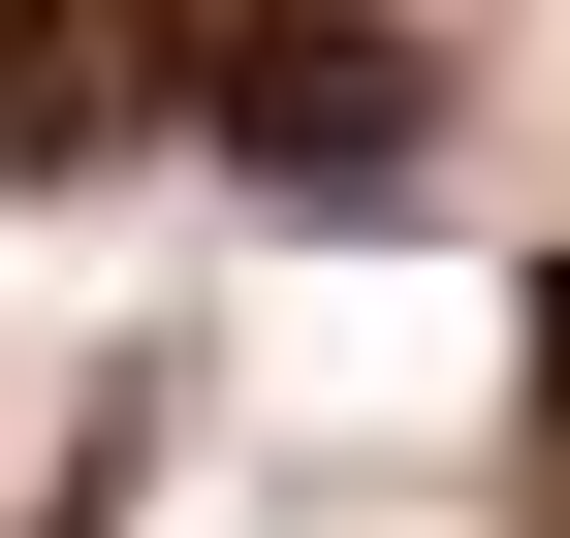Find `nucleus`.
Wrapping results in <instances>:
<instances>
[{
  "label": "nucleus",
  "mask_w": 570,
  "mask_h": 538,
  "mask_svg": "<svg viewBox=\"0 0 570 538\" xmlns=\"http://www.w3.org/2000/svg\"><path fill=\"white\" fill-rule=\"evenodd\" d=\"M159 127L254 159L285 222H348V190L444 159V32H412V0H159Z\"/></svg>",
  "instance_id": "obj_1"
},
{
  "label": "nucleus",
  "mask_w": 570,
  "mask_h": 538,
  "mask_svg": "<svg viewBox=\"0 0 570 538\" xmlns=\"http://www.w3.org/2000/svg\"><path fill=\"white\" fill-rule=\"evenodd\" d=\"M127 127H159V0H0V190L127 159Z\"/></svg>",
  "instance_id": "obj_2"
},
{
  "label": "nucleus",
  "mask_w": 570,
  "mask_h": 538,
  "mask_svg": "<svg viewBox=\"0 0 570 538\" xmlns=\"http://www.w3.org/2000/svg\"><path fill=\"white\" fill-rule=\"evenodd\" d=\"M539 476H570V253H539Z\"/></svg>",
  "instance_id": "obj_3"
}]
</instances>
